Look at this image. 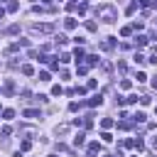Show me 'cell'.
<instances>
[{
	"label": "cell",
	"mask_w": 157,
	"mask_h": 157,
	"mask_svg": "<svg viewBox=\"0 0 157 157\" xmlns=\"http://www.w3.org/2000/svg\"><path fill=\"white\" fill-rule=\"evenodd\" d=\"M147 42H150V37H145V34H135V47H137V49L145 47Z\"/></svg>",
	"instance_id": "5"
},
{
	"label": "cell",
	"mask_w": 157,
	"mask_h": 157,
	"mask_svg": "<svg viewBox=\"0 0 157 157\" xmlns=\"http://www.w3.org/2000/svg\"><path fill=\"white\" fill-rule=\"evenodd\" d=\"M118 128H120V130H130V128H132V123H130V120H120V123H118Z\"/></svg>",
	"instance_id": "20"
},
{
	"label": "cell",
	"mask_w": 157,
	"mask_h": 157,
	"mask_svg": "<svg viewBox=\"0 0 157 157\" xmlns=\"http://www.w3.org/2000/svg\"><path fill=\"white\" fill-rule=\"evenodd\" d=\"M101 137H103V142H113V135H110L108 130H103V132H101Z\"/></svg>",
	"instance_id": "26"
},
{
	"label": "cell",
	"mask_w": 157,
	"mask_h": 157,
	"mask_svg": "<svg viewBox=\"0 0 157 157\" xmlns=\"http://www.w3.org/2000/svg\"><path fill=\"white\" fill-rule=\"evenodd\" d=\"M71 125H76V128H78V125H83V118H74V120H71Z\"/></svg>",
	"instance_id": "38"
},
{
	"label": "cell",
	"mask_w": 157,
	"mask_h": 157,
	"mask_svg": "<svg viewBox=\"0 0 157 157\" xmlns=\"http://www.w3.org/2000/svg\"><path fill=\"white\" fill-rule=\"evenodd\" d=\"M39 81H52V76H49V71H39Z\"/></svg>",
	"instance_id": "27"
},
{
	"label": "cell",
	"mask_w": 157,
	"mask_h": 157,
	"mask_svg": "<svg viewBox=\"0 0 157 157\" xmlns=\"http://www.w3.org/2000/svg\"><path fill=\"white\" fill-rule=\"evenodd\" d=\"M29 32H32V34H52V32H54V25H52V22L32 25V27H29Z\"/></svg>",
	"instance_id": "2"
},
{
	"label": "cell",
	"mask_w": 157,
	"mask_h": 157,
	"mask_svg": "<svg viewBox=\"0 0 157 157\" xmlns=\"http://www.w3.org/2000/svg\"><path fill=\"white\" fill-rule=\"evenodd\" d=\"M98 61H101V59H98L96 54H88V56H86V64H88V66H96Z\"/></svg>",
	"instance_id": "12"
},
{
	"label": "cell",
	"mask_w": 157,
	"mask_h": 157,
	"mask_svg": "<svg viewBox=\"0 0 157 157\" xmlns=\"http://www.w3.org/2000/svg\"><path fill=\"white\" fill-rule=\"evenodd\" d=\"M152 88H157V76H155V78H152Z\"/></svg>",
	"instance_id": "40"
},
{
	"label": "cell",
	"mask_w": 157,
	"mask_h": 157,
	"mask_svg": "<svg viewBox=\"0 0 157 157\" xmlns=\"http://www.w3.org/2000/svg\"><path fill=\"white\" fill-rule=\"evenodd\" d=\"M5 32L7 34H20V25H10V27H5Z\"/></svg>",
	"instance_id": "17"
},
{
	"label": "cell",
	"mask_w": 157,
	"mask_h": 157,
	"mask_svg": "<svg viewBox=\"0 0 157 157\" xmlns=\"http://www.w3.org/2000/svg\"><path fill=\"white\" fill-rule=\"evenodd\" d=\"M103 157H115V155H103Z\"/></svg>",
	"instance_id": "42"
},
{
	"label": "cell",
	"mask_w": 157,
	"mask_h": 157,
	"mask_svg": "<svg viewBox=\"0 0 157 157\" xmlns=\"http://www.w3.org/2000/svg\"><path fill=\"white\" fill-rule=\"evenodd\" d=\"M25 118H29V120H37V118H42V113L37 110V108H25V113H22Z\"/></svg>",
	"instance_id": "4"
},
{
	"label": "cell",
	"mask_w": 157,
	"mask_h": 157,
	"mask_svg": "<svg viewBox=\"0 0 157 157\" xmlns=\"http://www.w3.org/2000/svg\"><path fill=\"white\" fill-rule=\"evenodd\" d=\"M2 118H5V120H12V118H15V110H12V108L2 110Z\"/></svg>",
	"instance_id": "18"
},
{
	"label": "cell",
	"mask_w": 157,
	"mask_h": 157,
	"mask_svg": "<svg viewBox=\"0 0 157 157\" xmlns=\"http://www.w3.org/2000/svg\"><path fill=\"white\" fill-rule=\"evenodd\" d=\"M132 147H135L137 152H142V150H145V142H142V140H132Z\"/></svg>",
	"instance_id": "21"
},
{
	"label": "cell",
	"mask_w": 157,
	"mask_h": 157,
	"mask_svg": "<svg viewBox=\"0 0 157 157\" xmlns=\"http://www.w3.org/2000/svg\"><path fill=\"white\" fill-rule=\"evenodd\" d=\"M137 98H140V96H137V93H130V96H128V98H125V103H137Z\"/></svg>",
	"instance_id": "28"
},
{
	"label": "cell",
	"mask_w": 157,
	"mask_h": 157,
	"mask_svg": "<svg viewBox=\"0 0 157 157\" xmlns=\"http://www.w3.org/2000/svg\"><path fill=\"white\" fill-rule=\"evenodd\" d=\"M74 42H76V44H86V37H81V34H76V37H74Z\"/></svg>",
	"instance_id": "34"
},
{
	"label": "cell",
	"mask_w": 157,
	"mask_h": 157,
	"mask_svg": "<svg viewBox=\"0 0 157 157\" xmlns=\"http://www.w3.org/2000/svg\"><path fill=\"white\" fill-rule=\"evenodd\" d=\"M66 42H69L66 34H59V37H56V44H66Z\"/></svg>",
	"instance_id": "33"
},
{
	"label": "cell",
	"mask_w": 157,
	"mask_h": 157,
	"mask_svg": "<svg viewBox=\"0 0 157 157\" xmlns=\"http://www.w3.org/2000/svg\"><path fill=\"white\" fill-rule=\"evenodd\" d=\"M29 147H32V142H29V140H25V142H22V145H20V150H22V152H27V150H29Z\"/></svg>",
	"instance_id": "32"
},
{
	"label": "cell",
	"mask_w": 157,
	"mask_h": 157,
	"mask_svg": "<svg viewBox=\"0 0 157 157\" xmlns=\"http://www.w3.org/2000/svg\"><path fill=\"white\" fill-rule=\"evenodd\" d=\"M61 93H64V88H61L59 83H56V86H52V96H61Z\"/></svg>",
	"instance_id": "25"
},
{
	"label": "cell",
	"mask_w": 157,
	"mask_h": 157,
	"mask_svg": "<svg viewBox=\"0 0 157 157\" xmlns=\"http://www.w3.org/2000/svg\"><path fill=\"white\" fill-rule=\"evenodd\" d=\"M86 29H88V32H96V29H98V25H96L93 20H88V22H86Z\"/></svg>",
	"instance_id": "23"
},
{
	"label": "cell",
	"mask_w": 157,
	"mask_h": 157,
	"mask_svg": "<svg viewBox=\"0 0 157 157\" xmlns=\"http://www.w3.org/2000/svg\"><path fill=\"white\" fill-rule=\"evenodd\" d=\"M74 59H76V64H81V61L86 59V52H83L81 47H76V52H74Z\"/></svg>",
	"instance_id": "8"
},
{
	"label": "cell",
	"mask_w": 157,
	"mask_h": 157,
	"mask_svg": "<svg viewBox=\"0 0 157 157\" xmlns=\"http://www.w3.org/2000/svg\"><path fill=\"white\" fill-rule=\"evenodd\" d=\"M7 135H12V128H10V125H5V128H2V137H7Z\"/></svg>",
	"instance_id": "36"
},
{
	"label": "cell",
	"mask_w": 157,
	"mask_h": 157,
	"mask_svg": "<svg viewBox=\"0 0 157 157\" xmlns=\"http://www.w3.org/2000/svg\"><path fill=\"white\" fill-rule=\"evenodd\" d=\"M101 103H103V96H101V93H96V96L88 98V105H101Z\"/></svg>",
	"instance_id": "11"
},
{
	"label": "cell",
	"mask_w": 157,
	"mask_h": 157,
	"mask_svg": "<svg viewBox=\"0 0 157 157\" xmlns=\"http://www.w3.org/2000/svg\"><path fill=\"white\" fill-rule=\"evenodd\" d=\"M155 113H157V105H155Z\"/></svg>",
	"instance_id": "43"
},
{
	"label": "cell",
	"mask_w": 157,
	"mask_h": 157,
	"mask_svg": "<svg viewBox=\"0 0 157 157\" xmlns=\"http://www.w3.org/2000/svg\"><path fill=\"white\" fill-rule=\"evenodd\" d=\"M86 152H88V157H96V155H98V152H101V145H98V142H91V145H88V150H86Z\"/></svg>",
	"instance_id": "6"
},
{
	"label": "cell",
	"mask_w": 157,
	"mask_h": 157,
	"mask_svg": "<svg viewBox=\"0 0 157 157\" xmlns=\"http://www.w3.org/2000/svg\"><path fill=\"white\" fill-rule=\"evenodd\" d=\"M96 15H98V20H103V22H108V25H113V22L118 20V10H115L113 5H101V7H96Z\"/></svg>",
	"instance_id": "1"
},
{
	"label": "cell",
	"mask_w": 157,
	"mask_h": 157,
	"mask_svg": "<svg viewBox=\"0 0 157 157\" xmlns=\"http://www.w3.org/2000/svg\"><path fill=\"white\" fill-rule=\"evenodd\" d=\"M130 86H132L130 78H123V81H120V88H130Z\"/></svg>",
	"instance_id": "35"
},
{
	"label": "cell",
	"mask_w": 157,
	"mask_h": 157,
	"mask_svg": "<svg viewBox=\"0 0 157 157\" xmlns=\"http://www.w3.org/2000/svg\"><path fill=\"white\" fill-rule=\"evenodd\" d=\"M140 103L142 105H150V96H140Z\"/></svg>",
	"instance_id": "37"
},
{
	"label": "cell",
	"mask_w": 157,
	"mask_h": 157,
	"mask_svg": "<svg viewBox=\"0 0 157 157\" xmlns=\"http://www.w3.org/2000/svg\"><path fill=\"white\" fill-rule=\"evenodd\" d=\"M130 34H132V27H130V25H128V27H123V29H120V37H130Z\"/></svg>",
	"instance_id": "24"
},
{
	"label": "cell",
	"mask_w": 157,
	"mask_h": 157,
	"mask_svg": "<svg viewBox=\"0 0 157 157\" xmlns=\"http://www.w3.org/2000/svg\"><path fill=\"white\" fill-rule=\"evenodd\" d=\"M132 157H135V155H132Z\"/></svg>",
	"instance_id": "44"
},
{
	"label": "cell",
	"mask_w": 157,
	"mask_h": 157,
	"mask_svg": "<svg viewBox=\"0 0 157 157\" xmlns=\"http://www.w3.org/2000/svg\"><path fill=\"white\" fill-rule=\"evenodd\" d=\"M2 17H5V7H0V20H2Z\"/></svg>",
	"instance_id": "41"
},
{
	"label": "cell",
	"mask_w": 157,
	"mask_h": 157,
	"mask_svg": "<svg viewBox=\"0 0 157 157\" xmlns=\"http://www.w3.org/2000/svg\"><path fill=\"white\" fill-rule=\"evenodd\" d=\"M20 71H22L25 76H34V66H29V64H22V66H20Z\"/></svg>",
	"instance_id": "9"
},
{
	"label": "cell",
	"mask_w": 157,
	"mask_h": 157,
	"mask_svg": "<svg viewBox=\"0 0 157 157\" xmlns=\"http://www.w3.org/2000/svg\"><path fill=\"white\" fill-rule=\"evenodd\" d=\"M66 132H69V125H59L56 128V135H66Z\"/></svg>",
	"instance_id": "30"
},
{
	"label": "cell",
	"mask_w": 157,
	"mask_h": 157,
	"mask_svg": "<svg viewBox=\"0 0 157 157\" xmlns=\"http://www.w3.org/2000/svg\"><path fill=\"white\" fill-rule=\"evenodd\" d=\"M132 120H135V123H145V120H147V115H145L142 110H137V113L132 115Z\"/></svg>",
	"instance_id": "14"
},
{
	"label": "cell",
	"mask_w": 157,
	"mask_h": 157,
	"mask_svg": "<svg viewBox=\"0 0 157 157\" xmlns=\"http://www.w3.org/2000/svg\"><path fill=\"white\" fill-rule=\"evenodd\" d=\"M152 147H155V150H157V135H155V137H152Z\"/></svg>",
	"instance_id": "39"
},
{
	"label": "cell",
	"mask_w": 157,
	"mask_h": 157,
	"mask_svg": "<svg viewBox=\"0 0 157 157\" xmlns=\"http://www.w3.org/2000/svg\"><path fill=\"white\" fill-rule=\"evenodd\" d=\"M115 44H118L115 37H105V39L101 42V49H103V52H110V49H115Z\"/></svg>",
	"instance_id": "3"
},
{
	"label": "cell",
	"mask_w": 157,
	"mask_h": 157,
	"mask_svg": "<svg viewBox=\"0 0 157 157\" xmlns=\"http://www.w3.org/2000/svg\"><path fill=\"white\" fill-rule=\"evenodd\" d=\"M20 132H22V135H29V137H32V135H37V130H34V128H29V125L20 128Z\"/></svg>",
	"instance_id": "15"
},
{
	"label": "cell",
	"mask_w": 157,
	"mask_h": 157,
	"mask_svg": "<svg viewBox=\"0 0 157 157\" xmlns=\"http://www.w3.org/2000/svg\"><path fill=\"white\" fill-rule=\"evenodd\" d=\"M101 128H103V130L113 128V120H110V118H103V120H101Z\"/></svg>",
	"instance_id": "19"
},
{
	"label": "cell",
	"mask_w": 157,
	"mask_h": 157,
	"mask_svg": "<svg viewBox=\"0 0 157 157\" xmlns=\"http://www.w3.org/2000/svg\"><path fill=\"white\" fill-rule=\"evenodd\" d=\"M132 59H135V64H137V66H142V64L147 61V56H142L140 52H135V56H132Z\"/></svg>",
	"instance_id": "13"
},
{
	"label": "cell",
	"mask_w": 157,
	"mask_h": 157,
	"mask_svg": "<svg viewBox=\"0 0 157 157\" xmlns=\"http://www.w3.org/2000/svg\"><path fill=\"white\" fill-rule=\"evenodd\" d=\"M78 108H81V103H76V101H71V103H69V110H71V113H76Z\"/></svg>",
	"instance_id": "29"
},
{
	"label": "cell",
	"mask_w": 157,
	"mask_h": 157,
	"mask_svg": "<svg viewBox=\"0 0 157 157\" xmlns=\"http://www.w3.org/2000/svg\"><path fill=\"white\" fill-rule=\"evenodd\" d=\"M17 10H20V5H17L15 0H12V2H7V12H17Z\"/></svg>",
	"instance_id": "22"
},
{
	"label": "cell",
	"mask_w": 157,
	"mask_h": 157,
	"mask_svg": "<svg viewBox=\"0 0 157 157\" xmlns=\"http://www.w3.org/2000/svg\"><path fill=\"white\" fill-rule=\"evenodd\" d=\"M83 142H86V135H83V132H78V135L74 137V145H76V147H81Z\"/></svg>",
	"instance_id": "16"
},
{
	"label": "cell",
	"mask_w": 157,
	"mask_h": 157,
	"mask_svg": "<svg viewBox=\"0 0 157 157\" xmlns=\"http://www.w3.org/2000/svg\"><path fill=\"white\" fill-rule=\"evenodd\" d=\"M34 98H37V103H47V101H49V96H44V93H39V96H34Z\"/></svg>",
	"instance_id": "31"
},
{
	"label": "cell",
	"mask_w": 157,
	"mask_h": 157,
	"mask_svg": "<svg viewBox=\"0 0 157 157\" xmlns=\"http://www.w3.org/2000/svg\"><path fill=\"white\" fill-rule=\"evenodd\" d=\"M5 93H7V96H12V93H15V81H12V78H7V81H5Z\"/></svg>",
	"instance_id": "10"
},
{
	"label": "cell",
	"mask_w": 157,
	"mask_h": 157,
	"mask_svg": "<svg viewBox=\"0 0 157 157\" xmlns=\"http://www.w3.org/2000/svg\"><path fill=\"white\" fill-rule=\"evenodd\" d=\"M64 27H66V29H76V27H78L76 17H66V20H64Z\"/></svg>",
	"instance_id": "7"
}]
</instances>
